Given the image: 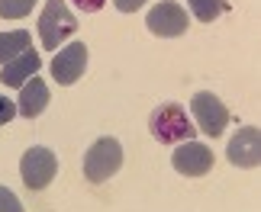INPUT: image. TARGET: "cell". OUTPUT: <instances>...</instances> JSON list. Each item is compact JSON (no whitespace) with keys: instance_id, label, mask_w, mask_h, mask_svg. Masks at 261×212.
I'll list each match as a JSON object with an SVG mask.
<instances>
[{"instance_id":"cell-10","label":"cell","mask_w":261,"mask_h":212,"mask_svg":"<svg viewBox=\"0 0 261 212\" xmlns=\"http://www.w3.org/2000/svg\"><path fill=\"white\" fill-rule=\"evenodd\" d=\"M42 68V58H39L33 48L23 55H16L13 62H7L4 68H0V80H4L7 87H23L29 77H36V71Z\"/></svg>"},{"instance_id":"cell-14","label":"cell","mask_w":261,"mask_h":212,"mask_svg":"<svg viewBox=\"0 0 261 212\" xmlns=\"http://www.w3.org/2000/svg\"><path fill=\"white\" fill-rule=\"evenodd\" d=\"M39 0H0V16L4 19H23Z\"/></svg>"},{"instance_id":"cell-9","label":"cell","mask_w":261,"mask_h":212,"mask_svg":"<svg viewBox=\"0 0 261 212\" xmlns=\"http://www.w3.org/2000/svg\"><path fill=\"white\" fill-rule=\"evenodd\" d=\"M226 155L236 167H258L261 164V132L255 126H245L226 145Z\"/></svg>"},{"instance_id":"cell-16","label":"cell","mask_w":261,"mask_h":212,"mask_svg":"<svg viewBox=\"0 0 261 212\" xmlns=\"http://www.w3.org/2000/svg\"><path fill=\"white\" fill-rule=\"evenodd\" d=\"M16 113H19V109H16V103H13V100L0 97V126H7V123H10V119H13Z\"/></svg>"},{"instance_id":"cell-6","label":"cell","mask_w":261,"mask_h":212,"mask_svg":"<svg viewBox=\"0 0 261 212\" xmlns=\"http://www.w3.org/2000/svg\"><path fill=\"white\" fill-rule=\"evenodd\" d=\"M148 29H152L155 36L162 39H174V36H184L187 33V10L177 4V0H162V4H155L152 10H148L145 16Z\"/></svg>"},{"instance_id":"cell-12","label":"cell","mask_w":261,"mask_h":212,"mask_svg":"<svg viewBox=\"0 0 261 212\" xmlns=\"http://www.w3.org/2000/svg\"><path fill=\"white\" fill-rule=\"evenodd\" d=\"M33 48V39H29L26 29H13V33H0V65L13 62L16 55H23Z\"/></svg>"},{"instance_id":"cell-4","label":"cell","mask_w":261,"mask_h":212,"mask_svg":"<svg viewBox=\"0 0 261 212\" xmlns=\"http://www.w3.org/2000/svg\"><path fill=\"white\" fill-rule=\"evenodd\" d=\"M190 113H194V126L200 132H206L210 138H219L229 126V109L223 106V100L210 90H200L190 100Z\"/></svg>"},{"instance_id":"cell-15","label":"cell","mask_w":261,"mask_h":212,"mask_svg":"<svg viewBox=\"0 0 261 212\" xmlns=\"http://www.w3.org/2000/svg\"><path fill=\"white\" fill-rule=\"evenodd\" d=\"M0 212H23V203H19L16 193L7 190V187H0Z\"/></svg>"},{"instance_id":"cell-3","label":"cell","mask_w":261,"mask_h":212,"mask_svg":"<svg viewBox=\"0 0 261 212\" xmlns=\"http://www.w3.org/2000/svg\"><path fill=\"white\" fill-rule=\"evenodd\" d=\"M119 167H123V145H119L116 138L103 135V138H97L94 145L87 148L84 177L90 180V184H103V180H110Z\"/></svg>"},{"instance_id":"cell-11","label":"cell","mask_w":261,"mask_h":212,"mask_svg":"<svg viewBox=\"0 0 261 212\" xmlns=\"http://www.w3.org/2000/svg\"><path fill=\"white\" fill-rule=\"evenodd\" d=\"M45 106H48V84H45V80H39V77H29L26 84L19 87V100H16L19 116L36 119Z\"/></svg>"},{"instance_id":"cell-13","label":"cell","mask_w":261,"mask_h":212,"mask_svg":"<svg viewBox=\"0 0 261 212\" xmlns=\"http://www.w3.org/2000/svg\"><path fill=\"white\" fill-rule=\"evenodd\" d=\"M187 4H190V13H194L200 23H213L216 16H223L229 10L226 0H187Z\"/></svg>"},{"instance_id":"cell-18","label":"cell","mask_w":261,"mask_h":212,"mask_svg":"<svg viewBox=\"0 0 261 212\" xmlns=\"http://www.w3.org/2000/svg\"><path fill=\"white\" fill-rule=\"evenodd\" d=\"M74 4H77V10H84V13H97L107 0H74Z\"/></svg>"},{"instance_id":"cell-7","label":"cell","mask_w":261,"mask_h":212,"mask_svg":"<svg viewBox=\"0 0 261 212\" xmlns=\"http://www.w3.org/2000/svg\"><path fill=\"white\" fill-rule=\"evenodd\" d=\"M84 71H87V45L84 42H68L52 58V77L62 87H71L74 80H81Z\"/></svg>"},{"instance_id":"cell-17","label":"cell","mask_w":261,"mask_h":212,"mask_svg":"<svg viewBox=\"0 0 261 212\" xmlns=\"http://www.w3.org/2000/svg\"><path fill=\"white\" fill-rule=\"evenodd\" d=\"M142 4H148V0H116V10L119 13H136Z\"/></svg>"},{"instance_id":"cell-1","label":"cell","mask_w":261,"mask_h":212,"mask_svg":"<svg viewBox=\"0 0 261 212\" xmlns=\"http://www.w3.org/2000/svg\"><path fill=\"white\" fill-rule=\"evenodd\" d=\"M148 129H152L155 141H162V145L194 141V135H197L194 119H190L177 103H165V106H158L155 113H152V119H148Z\"/></svg>"},{"instance_id":"cell-2","label":"cell","mask_w":261,"mask_h":212,"mask_svg":"<svg viewBox=\"0 0 261 212\" xmlns=\"http://www.w3.org/2000/svg\"><path fill=\"white\" fill-rule=\"evenodd\" d=\"M74 29H77V19H74L71 10H68L65 0H45V10H42V16H39V42H42L45 52L58 48Z\"/></svg>"},{"instance_id":"cell-5","label":"cell","mask_w":261,"mask_h":212,"mask_svg":"<svg viewBox=\"0 0 261 212\" xmlns=\"http://www.w3.org/2000/svg\"><path fill=\"white\" fill-rule=\"evenodd\" d=\"M55 170H58V158H55L48 148H42V145L29 148L26 155H23V161H19V174H23V184H26L29 190H36V193L52 184Z\"/></svg>"},{"instance_id":"cell-8","label":"cell","mask_w":261,"mask_h":212,"mask_svg":"<svg viewBox=\"0 0 261 212\" xmlns=\"http://www.w3.org/2000/svg\"><path fill=\"white\" fill-rule=\"evenodd\" d=\"M213 151H210L206 145H200V141H184L177 151H174V158H171V164L177 174H184V177H203L213 170Z\"/></svg>"}]
</instances>
